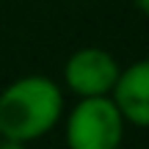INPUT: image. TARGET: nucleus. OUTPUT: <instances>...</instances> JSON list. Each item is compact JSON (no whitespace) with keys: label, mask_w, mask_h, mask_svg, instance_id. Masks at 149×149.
Wrapping results in <instances>:
<instances>
[{"label":"nucleus","mask_w":149,"mask_h":149,"mask_svg":"<svg viewBox=\"0 0 149 149\" xmlns=\"http://www.w3.org/2000/svg\"><path fill=\"white\" fill-rule=\"evenodd\" d=\"M64 119V91L47 74L17 77L0 91V138L33 144Z\"/></svg>","instance_id":"f257e3e1"},{"label":"nucleus","mask_w":149,"mask_h":149,"mask_svg":"<svg viewBox=\"0 0 149 149\" xmlns=\"http://www.w3.org/2000/svg\"><path fill=\"white\" fill-rule=\"evenodd\" d=\"M124 124L111 94L77 97L64 122L66 149H122Z\"/></svg>","instance_id":"f03ea898"},{"label":"nucleus","mask_w":149,"mask_h":149,"mask_svg":"<svg viewBox=\"0 0 149 149\" xmlns=\"http://www.w3.org/2000/svg\"><path fill=\"white\" fill-rule=\"evenodd\" d=\"M122 72L116 55L102 47L74 50L64 64V83L74 97H105Z\"/></svg>","instance_id":"7ed1b4c3"},{"label":"nucleus","mask_w":149,"mask_h":149,"mask_svg":"<svg viewBox=\"0 0 149 149\" xmlns=\"http://www.w3.org/2000/svg\"><path fill=\"white\" fill-rule=\"evenodd\" d=\"M111 100L127 124L149 130V58L135 61L119 72Z\"/></svg>","instance_id":"20e7f679"},{"label":"nucleus","mask_w":149,"mask_h":149,"mask_svg":"<svg viewBox=\"0 0 149 149\" xmlns=\"http://www.w3.org/2000/svg\"><path fill=\"white\" fill-rule=\"evenodd\" d=\"M0 149H25V144H17V141H6V138H0Z\"/></svg>","instance_id":"39448f33"},{"label":"nucleus","mask_w":149,"mask_h":149,"mask_svg":"<svg viewBox=\"0 0 149 149\" xmlns=\"http://www.w3.org/2000/svg\"><path fill=\"white\" fill-rule=\"evenodd\" d=\"M133 3H135V8H138V11H144V14L149 17V0H133Z\"/></svg>","instance_id":"423d86ee"}]
</instances>
